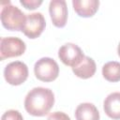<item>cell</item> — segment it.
Listing matches in <instances>:
<instances>
[{
  "label": "cell",
  "mask_w": 120,
  "mask_h": 120,
  "mask_svg": "<svg viewBox=\"0 0 120 120\" xmlns=\"http://www.w3.org/2000/svg\"><path fill=\"white\" fill-rule=\"evenodd\" d=\"M34 73L38 80L45 82L54 81L59 75V66L51 57H42L35 63Z\"/></svg>",
  "instance_id": "3"
},
{
  "label": "cell",
  "mask_w": 120,
  "mask_h": 120,
  "mask_svg": "<svg viewBox=\"0 0 120 120\" xmlns=\"http://www.w3.org/2000/svg\"><path fill=\"white\" fill-rule=\"evenodd\" d=\"M49 13L52 24L58 28H62L67 24L68 8L65 0H52L49 5Z\"/></svg>",
  "instance_id": "8"
},
{
  "label": "cell",
  "mask_w": 120,
  "mask_h": 120,
  "mask_svg": "<svg viewBox=\"0 0 120 120\" xmlns=\"http://www.w3.org/2000/svg\"><path fill=\"white\" fill-rule=\"evenodd\" d=\"M4 78L11 85H20L28 78V68L22 61L11 62L4 69Z\"/></svg>",
  "instance_id": "5"
},
{
  "label": "cell",
  "mask_w": 120,
  "mask_h": 120,
  "mask_svg": "<svg viewBox=\"0 0 120 120\" xmlns=\"http://www.w3.org/2000/svg\"><path fill=\"white\" fill-rule=\"evenodd\" d=\"M76 120H99V112L93 103L84 102L77 106L75 110Z\"/></svg>",
  "instance_id": "11"
},
{
  "label": "cell",
  "mask_w": 120,
  "mask_h": 120,
  "mask_svg": "<svg viewBox=\"0 0 120 120\" xmlns=\"http://www.w3.org/2000/svg\"><path fill=\"white\" fill-rule=\"evenodd\" d=\"M102 75L105 80L111 82L120 81V62L110 61L102 67Z\"/></svg>",
  "instance_id": "13"
},
{
  "label": "cell",
  "mask_w": 120,
  "mask_h": 120,
  "mask_svg": "<svg viewBox=\"0 0 120 120\" xmlns=\"http://www.w3.org/2000/svg\"><path fill=\"white\" fill-rule=\"evenodd\" d=\"M47 120H71V119L67 113L63 112H54L48 116Z\"/></svg>",
  "instance_id": "16"
},
{
  "label": "cell",
  "mask_w": 120,
  "mask_h": 120,
  "mask_svg": "<svg viewBox=\"0 0 120 120\" xmlns=\"http://www.w3.org/2000/svg\"><path fill=\"white\" fill-rule=\"evenodd\" d=\"M20 4L22 7H24L26 9L33 10L38 8L42 4V1L41 0H20Z\"/></svg>",
  "instance_id": "15"
},
{
  "label": "cell",
  "mask_w": 120,
  "mask_h": 120,
  "mask_svg": "<svg viewBox=\"0 0 120 120\" xmlns=\"http://www.w3.org/2000/svg\"><path fill=\"white\" fill-rule=\"evenodd\" d=\"M105 113L112 119H120V92L109 94L103 102Z\"/></svg>",
  "instance_id": "10"
},
{
  "label": "cell",
  "mask_w": 120,
  "mask_h": 120,
  "mask_svg": "<svg viewBox=\"0 0 120 120\" xmlns=\"http://www.w3.org/2000/svg\"><path fill=\"white\" fill-rule=\"evenodd\" d=\"M46 26L45 18L40 12L30 13L26 15V21L22 27V33L29 38H38L44 31Z\"/></svg>",
  "instance_id": "7"
},
{
  "label": "cell",
  "mask_w": 120,
  "mask_h": 120,
  "mask_svg": "<svg viewBox=\"0 0 120 120\" xmlns=\"http://www.w3.org/2000/svg\"><path fill=\"white\" fill-rule=\"evenodd\" d=\"M26 45L24 41L17 37L2 38L0 40V59L17 57L24 53Z\"/></svg>",
  "instance_id": "4"
},
{
  "label": "cell",
  "mask_w": 120,
  "mask_h": 120,
  "mask_svg": "<svg viewBox=\"0 0 120 120\" xmlns=\"http://www.w3.org/2000/svg\"><path fill=\"white\" fill-rule=\"evenodd\" d=\"M1 6L2 25L10 31H22L26 21L25 14L16 6H12L9 1L2 2Z\"/></svg>",
  "instance_id": "2"
},
{
  "label": "cell",
  "mask_w": 120,
  "mask_h": 120,
  "mask_svg": "<svg viewBox=\"0 0 120 120\" xmlns=\"http://www.w3.org/2000/svg\"><path fill=\"white\" fill-rule=\"evenodd\" d=\"M84 56L82 49L74 43H66L58 51V57L61 62L71 68L77 67L83 60Z\"/></svg>",
  "instance_id": "6"
},
{
  "label": "cell",
  "mask_w": 120,
  "mask_h": 120,
  "mask_svg": "<svg viewBox=\"0 0 120 120\" xmlns=\"http://www.w3.org/2000/svg\"><path fill=\"white\" fill-rule=\"evenodd\" d=\"M97 69L95 61L89 57L84 56L83 60L75 68H72L73 73L81 79H89L94 76Z\"/></svg>",
  "instance_id": "12"
},
{
  "label": "cell",
  "mask_w": 120,
  "mask_h": 120,
  "mask_svg": "<svg viewBox=\"0 0 120 120\" xmlns=\"http://www.w3.org/2000/svg\"><path fill=\"white\" fill-rule=\"evenodd\" d=\"M1 120H23V117L19 111L8 110L3 113Z\"/></svg>",
  "instance_id": "14"
},
{
  "label": "cell",
  "mask_w": 120,
  "mask_h": 120,
  "mask_svg": "<svg viewBox=\"0 0 120 120\" xmlns=\"http://www.w3.org/2000/svg\"><path fill=\"white\" fill-rule=\"evenodd\" d=\"M117 52H118V55L120 56V42L118 44V47H117Z\"/></svg>",
  "instance_id": "17"
},
{
  "label": "cell",
  "mask_w": 120,
  "mask_h": 120,
  "mask_svg": "<svg viewBox=\"0 0 120 120\" xmlns=\"http://www.w3.org/2000/svg\"><path fill=\"white\" fill-rule=\"evenodd\" d=\"M72 6L75 12L82 18H89L95 15L99 7L98 0H73Z\"/></svg>",
  "instance_id": "9"
},
{
  "label": "cell",
  "mask_w": 120,
  "mask_h": 120,
  "mask_svg": "<svg viewBox=\"0 0 120 120\" xmlns=\"http://www.w3.org/2000/svg\"><path fill=\"white\" fill-rule=\"evenodd\" d=\"M54 104L53 92L45 87L31 89L24 98V109L33 116H44L49 113Z\"/></svg>",
  "instance_id": "1"
}]
</instances>
